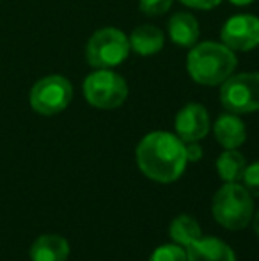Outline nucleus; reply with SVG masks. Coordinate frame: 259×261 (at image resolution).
I'll use <instances>...</instances> for the list:
<instances>
[{"label": "nucleus", "instance_id": "412c9836", "mask_svg": "<svg viewBox=\"0 0 259 261\" xmlns=\"http://www.w3.org/2000/svg\"><path fill=\"white\" fill-rule=\"evenodd\" d=\"M185 151L188 162H199L203 158V148L197 142H185Z\"/></svg>", "mask_w": 259, "mask_h": 261}, {"label": "nucleus", "instance_id": "1a4fd4ad", "mask_svg": "<svg viewBox=\"0 0 259 261\" xmlns=\"http://www.w3.org/2000/svg\"><path fill=\"white\" fill-rule=\"evenodd\" d=\"M174 128L183 142H199L210 132V114L200 103H187L176 114Z\"/></svg>", "mask_w": 259, "mask_h": 261}, {"label": "nucleus", "instance_id": "f257e3e1", "mask_svg": "<svg viewBox=\"0 0 259 261\" xmlns=\"http://www.w3.org/2000/svg\"><path fill=\"white\" fill-rule=\"evenodd\" d=\"M185 142L169 132H151L137 146V164L149 179L172 183L187 167Z\"/></svg>", "mask_w": 259, "mask_h": 261}, {"label": "nucleus", "instance_id": "39448f33", "mask_svg": "<svg viewBox=\"0 0 259 261\" xmlns=\"http://www.w3.org/2000/svg\"><path fill=\"white\" fill-rule=\"evenodd\" d=\"M83 96L96 109H118L128 98V84L114 69H96L83 80Z\"/></svg>", "mask_w": 259, "mask_h": 261}, {"label": "nucleus", "instance_id": "4468645a", "mask_svg": "<svg viewBox=\"0 0 259 261\" xmlns=\"http://www.w3.org/2000/svg\"><path fill=\"white\" fill-rule=\"evenodd\" d=\"M68 256L69 244L59 234H41L31 247L32 261H66Z\"/></svg>", "mask_w": 259, "mask_h": 261}, {"label": "nucleus", "instance_id": "9d476101", "mask_svg": "<svg viewBox=\"0 0 259 261\" xmlns=\"http://www.w3.org/2000/svg\"><path fill=\"white\" fill-rule=\"evenodd\" d=\"M213 134L222 148L238 149L247 139V128L245 123L238 117V114L225 112L215 121Z\"/></svg>", "mask_w": 259, "mask_h": 261}, {"label": "nucleus", "instance_id": "aec40b11", "mask_svg": "<svg viewBox=\"0 0 259 261\" xmlns=\"http://www.w3.org/2000/svg\"><path fill=\"white\" fill-rule=\"evenodd\" d=\"M183 6L190 7V9H197V11H210L215 9L217 6H220L222 0H180Z\"/></svg>", "mask_w": 259, "mask_h": 261}, {"label": "nucleus", "instance_id": "20e7f679", "mask_svg": "<svg viewBox=\"0 0 259 261\" xmlns=\"http://www.w3.org/2000/svg\"><path fill=\"white\" fill-rule=\"evenodd\" d=\"M130 39L121 29H98L85 46V61L94 69H112L130 55Z\"/></svg>", "mask_w": 259, "mask_h": 261}, {"label": "nucleus", "instance_id": "a211bd4d", "mask_svg": "<svg viewBox=\"0 0 259 261\" xmlns=\"http://www.w3.org/2000/svg\"><path fill=\"white\" fill-rule=\"evenodd\" d=\"M174 0H138V7L148 16H160L170 9Z\"/></svg>", "mask_w": 259, "mask_h": 261}, {"label": "nucleus", "instance_id": "f8f14e48", "mask_svg": "<svg viewBox=\"0 0 259 261\" xmlns=\"http://www.w3.org/2000/svg\"><path fill=\"white\" fill-rule=\"evenodd\" d=\"M169 38L174 45L181 46V48H192L197 41H199V21L194 14L190 13H176L170 16L169 25Z\"/></svg>", "mask_w": 259, "mask_h": 261}, {"label": "nucleus", "instance_id": "5701e85b", "mask_svg": "<svg viewBox=\"0 0 259 261\" xmlns=\"http://www.w3.org/2000/svg\"><path fill=\"white\" fill-rule=\"evenodd\" d=\"M254 231H256V234L259 237V212L256 213V215H254Z\"/></svg>", "mask_w": 259, "mask_h": 261}, {"label": "nucleus", "instance_id": "7ed1b4c3", "mask_svg": "<svg viewBox=\"0 0 259 261\" xmlns=\"http://www.w3.org/2000/svg\"><path fill=\"white\" fill-rule=\"evenodd\" d=\"M254 215L252 194L243 185L225 183L213 197V217L222 227L240 231L249 226Z\"/></svg>", "mask_w": 259, "mask_h": 261}, {"label": "nucleus", "instance_id": "4be33fe9", "mask_svg": "<svg viewBox=\"0 0 259 261\" xmlns=\"http://www.w3.org/2000/svg\"><path fill=\"white\" fill-rule=\"evenodd\" d=\"M229 2H231L233 6H249V4H252L254 0H229Z\"/></svg>", "mask_w": 259, "mask_h": 261}, {"label": "nucleus", "instance_id": "f3484780", "mask_svg": "<svg viewBox=\"0 0 259 261\" xmlns=\"http://www.w3.org/2000/svg\"><path fill=\"white\" fill-rule=\"evenodd\" d=\"M149 261H188L187 259V251L178 244H169L158 247L151 254Z\"/></svg>", "mask_w": 259, "mask_h": 261}, {"label": "nucleus", "instance_id": "0eeeda50", "mask_svg": "<svg viewBox=\"0 0 259 261\" xmlns=\"http://www.w3.org/2000/svg\"><path fill=\"white\" fill-rule=\"evenodd\" d=\"M220 101L224 109L233 114L259 110V73L231 75L220 87Z\"/></svg>", "mask_w": 259, "mask_h": 261}, {"label": "nucleus", "instance_id": "ddd939ff", "mask_svg": "<svg viewBox=\"0 0 259 261\" xmlns=\"http://www.w3.org/2000/svg\"><path fill=\"white\" fill-rule=\"evenodd\" d=\"M130 48L135 54L142 55V57H148V55H155L163 48V38L162 29H158L156 25H138L130 36Z\"/></svg>", "mask_w": 259, "mask_h": 261}, {"label": "nucleus", "instance_id": "6e6552de", "mask_svg": "<svg viewBox=\"0 0 259 261\" xmlns=\"http://www.w3.org/2000/svg\"><path fill=\"white\" fill-rule=\"evenodd\" d=\"M220 39L233 52H250L259 46V18L254 14H235L220 31Z\"/></svg>", "mask_w": 259, "mask_h": 261}, {"label": "nucleus", "instance_id": "f03ea898", "mask_svg": "<svg viewBox=\"0 0 259 261\" xmlns=\"http://www.w3.org/2000/svg\"><path fill=\"white\" fill-rule=\"evenodd\" d=\"M238 66L236 54L218 41H197L187 55V71L200 86H222Z\"/></svg>", "mask_w": 259, "mask_h": 261}, {"label": "nucleus", "instance_id": "423d86ee", "mask_svg": "<svg viewBox=\"0 0 259 261\" xmlns=\"http://www.w3.org/2000/svg\"><path fill=\"white\" fill-rule=\"evenodd\" d=\"M73 86L63 75H48L32 86L31 107L41 116H55L71 103Z\"/></svg>", "mask_w": 259, "mask_h": 261}, {"label": "nucleus", "instance_id": "9b49d317", "mask_svg": "<svg viewBox=\"0 0 259 261\" xmlns=\"http://www.w3.org/2000/svg\"><path fill=\"white\" fill-rule=\"evenodd\" d=\"M188 261H236L233 249L218 238L200 237L187 247Z\"/></svg>", "mask_w": 259, "mask_h": 261}, {"label": "nucleus", "instance_id": "dca6fc26", "mask_svg": "<svg viewBox=\"0 0 259 261\" xmlns=\"http://www.w3.org/2000/svg\"><path fill=\"white\" fill-rule=\"evenodd\" d=\"M170 238L174 240V244L181 245V247H188L190 244H194L195 240H199L203 237L200 227L197 224V220L190 215H180L172 220L170 224Z\"/></svg>", "mask_w": 259, "mask_h": 261}, {"label": "nucleus", "instance_id": "2eb2a0df", "mask_svg": "<svg viewBox=\"0 0 259 261\" xmlns=\"http://www.w3.org/2000/svg\"><path fill=\"white\" fill-rule=\"evenodd\" d=\"M247 167V162L243 155L236 149H225L217 158V172L225 183H236L242 179L243 171Z\"/></svg>", "mask_w": 259, "mask_h": 261}, {"label": "nucleus", "instance_id": "6ab92c4d", "mask_svg": "<svg viewBox=\"0 0 259 261\" xmlns=\"http://www.w3.org/2000/svg\"><path fill=\"white\" fill-rule=\"evenodd\" d=\"M243 187L249 190L252 196L259 197V162H254V164L247 165L245 171H243Z\"/></svg>", "mask_w": 259, "mask_h": 261}]
</instances>
